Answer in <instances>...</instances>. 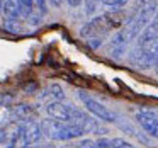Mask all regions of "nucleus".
I'll use <instances>...</instances> for the list:
<instances>
[{
  "mask_svg": "<svg viewBox=\"0 0 158 148\" xmlns=\"http://www.w3.org/2000/svg\"><path fill=\"white\" fill-rule=\"evenodd\" d=\"M156 9H158V0H136L134 2L126 22L121 27V31L126 36L127 41L129 43L134 41L141 34V31L150 24Z\"/></svg>",
  "mask_w": 158,
  "mask_h": 148,
  "instance_id": "1",
  "label": "nucleus"
},
{
  "mask_svg": "<svg viewBox=\"0 0 158 148\" xmlns=\"http://www.w3.org/2000/svg\"><path fill=\"white\" fill-rule=\"evenodd\" d=\"M41 128H43V134L46 138H49L51 141H70L87 134L85 129L78 124L68 123V121L51 119V117L41 121Z\"/></svg>",
  "mask_w": 158,
  "mask_h": 148,
  "instance_id": "2",
  "label": "nucleus"
},
{
  "mask_svg": "<svg viewBox=\"0 0 158 148\" xmlns=\"http://www.w3.org/2000/svg\"><path fill=\"white\" fill-rule=\"evenodd\" d=\"M121 24V21L117 19L116 14L109 12V14L99 15V17H94L92 21H89L82 29H80V34L82 38L90 39V38H106L114 27Z\"/></svg>",
  "mask_w": 158,
  "mask_h": 148,
  "instance_id": "3",
  "label": "nucleus"
},
{
  "mask_svg": "<svg viewBox=\"0 0 158 148\" xmlns=\"http://www.w3.org/2000/svg\"><path fill=\"white\" fill-rule=\"evenodd\" d=\"M77 95H78L80 100H82V104L87 109V112L92 114L94 117H97V119H100V121H106V123H116L117 121L116 112H112V111H110L109 107H106L102 102H99L97 99H94L90 94L83 92V90H78Z\"/></svg>",
  "mask_w": 158,
  "mask_h": 148,
  "instance_id": "4",
  "label": "nucleus"
},
{
  "mask_svg": "<svg viewBox=\"0 0 158 148\" xmlns=\"http://www.w3.org/2000/svg\"><path fill=\"white\" fill-rule=\"evenodd\" d=\"M129 65L138 70H148L153 66V46L143 48V46H134L129 53Z\"/></svg>",
  "mask_w": 158,
  "mask_h": 148,
  "instance_id": "5",
  "label": "nucleus"
},
{
  "mask_svg": "<svg viewBox=\"0 0 158 148\" xmlns=\"http://www.w3.org/2000/svg\"><path fill=\"white\" fill-rule=\"evenodd\" d=\"M158 43V9L155 15L151 17L150 24L141 31V34L136 38V46H143V48H151Z\"/></svg>",
  "mask_w": 158,
  "mask_h": 148,
  "instance_id": "6",
  "label": "nucleus"
},
{
  "mask_svg": "<svg viewBox=\"0 0 158 148\" xmlns=\"http://www.w3.org/2000/svg\"><path fill=\"white\" fill-rule=\"evenodd\" d=\"M136 121L144 129V133H148L153 138H158V111L153 109L139 111V112H136Z\"/></svg>",
  "mask_w": 158,
  "mask_h": 148,
  "instance_id": "7",
  "label": "nucleus"
},
{
  "mask_svg": "<svg viewBox=\"0 0 158 148\" xmlns=\"http://www.w3.org/2000/svg\"><path fill=\"white\" fill-rule=\"evenodd\" d=\"M44 111H46V114H48V117H51V119L72 123L73 112H75V106L65 104V102H48L44 107Z\"/></svg>",
  "mask_w": 158,
  "mask_h": 148,
  "instance_id": "8",
  "label": "nucleus"
},
{
  "mask_svg": "<svg viewBox=\"0 0 158 148\" xmlns=\"http://www.w3.org/2000/svg\"><path fill=\"white\" fill-rule=\"evenodd\" d=\"M127 44H129V41H127L126 36L123 34V31L119 29V31L112 36L109 44H107V56H110L112 60H121L123 55L126 53Z\"/></svg>",
  "mask_w": 158,
  "mask_h": 148,
  "instance_id": "9",
  "label": "nucleus"
},
{
  "mask_svg": "<svg viewBox=\"0 0 158 148\" xmlns=\"http://www.w3.org/2000/svg\"><path fill=\"white\" fill-rule=\"evenodd\" d=\"M9 116H10V121H29L34 119L36 116V109L31 106V104H17L14 107H9Z\"/></svg>",
  "mask_w": 158,
  "mask_h": 148,
  "instance_id": "10",
  "label": "nucleus"
},
{
  "mask_svg": "<svg viewBox=\"0 0 158 148\" xmlns=\"http://www.w3.org/2000/svg\"><path fill=\"white\" fill-rule=\"evenodd\" d=\"M65 99V90L61 89V85L53 83L48 89L43 90V94L39 95V100H48V102H63Z\"/></svg>",
  "mask_w": 158,
  "mask_h": 148,
  "instance_id": "11",
  "label": "nucleus"
},
{
  "mask_svg": "<svg viewBox=\"0 0 158 148\" xmlns=\"http://www.w3.org/2000/svg\"><path fill=\"white\" fill-rule=\"evenodd\" d=\"M17 134H19V123H7L5 126H0V146L12 143L17 138Z\"/></svg>",
  "mask_w": 158,
  "mask_h": 148,
  "instance_id": "12",
  "label": "nucleus"
},
{
  "mask_svg": "<svg viewBox=\"0 0 158 148\" xmlns=\"http://www.w3.org/2000/svg\"><path fill=\"white\" fill-rule=\"evenodd\" d=\"M15 2H17L21 17L31 19L34 15V0H15Z\"/></svg>",
  "mask_w": 158,
  "mask_h": 148,
  "instance_id": "13",
  "label": "nucleus"
},
{
  "mask_svg": "<svg viewBox=\"0 0 158 148\" xmlns=\"http://www.w3.org/2000/svg\"><path fill=\"white\" fill-rule=\"evenodd\" d=\"M2 12L7 19H19L21 14H19V7L15 0H4V7H2Z\"/></svg>",
  "mask_w": 158,
  "mask_h": 148,
  "instance_id": "14",
  "label": "nucleus"
},
{
  "mask_svg": "<svg viewBox=\"0 0 158 148\" xmlns=\"http://www.w3.org/2000/svg\"><path fill=\"white\" fill-rule=\"evenodd\" d=\"M4 29L7 32H12V34H19V32H22V27H21V22H19V19H7L5 17L4 21Z\"/></svg>",
  "mask_w": 158,
  "mask_h": 148,
  "instance_id": "15",
  "label": "nucleus"
},
{
  "mask_svg": "<svg viewBox=\"0 0 158 148\" xmlns=\"http://www.w3.org/2000/svg\"><path fill=\"white\" fill-rule=\"evenodd\" d=\"M34 14L39 19L48 14V2L46 0H34Z\"/></svg>",
  "mask_w": 158,
  "mask_h": 148,
  "instance_id": "16",
  "label": "nucleus"
},
{
  "mask_svg": "<svg viewBox=\"0 0 158 148\" xmlns=\"http://www.w3.org/2000/svg\"><path fill=\"white\" fill-rule=\"evenodd\" d=\"M110 148H136L124 138H110Z\"/></svg>",
  "mask_w": 158,
  "mask_h": 148,
  "instance_id": "17",
  "label": "nucleus"
},
{
  "mask_svg": "<svg viewBox=\"0 0 158 148\" xmlns=\"http://www.w3.org/2000/svg\"><path fill=\"white\" fill-rule=\"evenodd\" d=\"M104 44V38H90L87 39V46H89L90 49H97L99 46Z\"/></svg>",
  "mask_w": 158,
  "mask_h": 148,
  "instance_id": "18",
  "label": "nucleus"
},
{
  "mask_svg": "<svg viewBox=\"0 0 158 148\" xmlns=\"http://www.w3.org/2000/svg\"><path fill=\"white\" fill-rule=\"evenodd\" d=\"M127 2H129V0H102V4L107 5V7H123Z\"/></svg>",
  "mask_w": 158,
  "mask_h": 148,
  "instance_id": "19",
  "label": "nucleus"
},
{
  "mask_svg": "<svg viewBox=\"0 0 158 148\" xmlns=\"http://www.w3.org/2000/svg\"><path fill=\"white\" fill-rule=\"evenodd\" d=\"M158 63V43L153 46V66Z\"/></svg>",
  "mask_w": 158,
  "mask_h": 148,
  "instance_id": "20",
  "label": "nucleus"
},
{
  "mask_svg": "<svg viewBox=\"0 0 158 148\" xmlns=\"http://www.w3.org/2000/svg\"><path fill=\"white\" fill-rule=\"evenodd\" d=\"M65 2L70 5V7H78V5L82 4L83 0H65Z\"/></svg>",
  "mask_w": 158,
  "mask_h": 148,
  "instance_id": "21",
  "label": "nucleus"
},
{
  "mask_svg": "<svg viewBox=\"0 0 158 148\" xmlns=\"http://www.w3.org/2000/svg\"><path fill=\"white\" fill-rule=\"evenodd\" d=\"M9 100H10V97H9V95H0V109H2Z\"/></svg>",
  "mask_w": 158,
  "mask_h": 148,
  "instance_id": "22",
  "label": "nucleus"
},
{
  "mask_svg": "<svg viewBox=\"0 0 158 148\" xmlns=\"http://www.w3.org/2000/svg\"><path fill=\"white\" fill-rule=\"evenodd\" d=\"M63 2H65V0H49V4H51L53 7H61Z\"/></svg>",
  "mask_w": 158,
  "mask_h": 148,
  "instance_id": "23",
  "label": "nucleus"
},
{
  "mask_svg": "<svg viewBox=\"0 0 158 148\" xmlns=\"http://www.w3.org/2000/svg\"><path fill=\"white\" fill-rule=\"evenodd\" d=\"M34 148H55L53 143H44V145H39V146H34Z\"/></svg>",
  "mask_w": 158,
  "mask_h": 148,
  "instance_id": "24",
  "label": "nucleus"
},
{
  "mask_svg": "<svg viewBox=\"0 0 158 148\" xmlns=\"http://www.w3.org/2000/svg\"><path fill=\"white\" fill-rule=\"evenodd\" d=\"M2 7H4V0H0V12H2Z\"/></svg>",
  "mask_w": 158,
  "mask_h": 148,
  "instance_id": "25",
  "label": "nucleus"
},
{
  "mask_svg": "<svg viewBox=\"0 0 158 148\" xmlns=\"http://www.w3.org/2000/svg\"><path fill=\"white\" fill-rule=\"evenodd\" d=\"M155 68H156V73H158V63H156V65H155Z\"/></svg>",
  "mask_w": 158,
  "mask_h": 148,
  "instance_id": "26",
  "label": "nucleus"
}]
</instances>
